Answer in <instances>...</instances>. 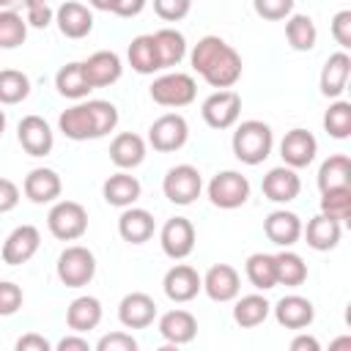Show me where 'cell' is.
Listing matches in <instances>:
<instances>
[{
	"mask_svg": "<svg viewBox=\"0 0 351 351\" xmlns=\"http://www.w3.org/2000/svg\"><path fill=\"white\" fill-rule=\"evenodd\" d=\"M192 69L217 90L233 88L241 80V55L219 36H203L192 55Z\"/></svg>",
	"mask_w": 351,
	"mask_h": 351,
	"instance_id": "1",
	"label": "cell"
},
{
	"mask_svg": "<svg viewBox=\"0 0 351 351\" xmlns=\"http://www.w3.org/2000/svg\"><path fill=\"white\" fill-rule=\"evenodd\" d=\"M118 126V107L104 99H90L60 112L58 129L69 140H99Z\"/></svg>",
	"mask_w": 351,
	"mask_h": 351,
	"instance_id": "2",
	"label": "cell"
},
{
	"mask_svg": "<svg viewBox=\"0 0 351 351\" xmlns=\"http://www.w3.org/2000/svg\"><path fill=\"white\" fill-rule=\"evenodd\" d=\"M233 154L239 162L244 165H261L269 154H271V145H274V134H271V126L263 123V121H241L233 132Z\"/></svg>",
	"mask_w": 351,
	"mask_h": 351,
	"instance_id": "3",
	"label": "cell"
},
{
	"mask_svg": "<svg viewBox=\"0 0 351 351\" xmlns=\"http://www.w3.org/2000/svg\"><path fill=\"white\" fill-rule=\"evenodd\" d=\"M47 228L58 241H77L88 230V211L77 200H55L47 214Z\"/></svg>",
	"mask_w": 351,
	"mask_h": 351,
	"instance_id": "4",
	"label": "cell"
},
{
	"mask_svg": "<svg viewBox=\"0 0 351 351\" xmlns=\"http://www.w3.org/2000/svg\"><path fill=\"white\" fill-rule=\"evenodd\" d=\"M58 280L66 288H82L93 280L96 274V258L88 247L82 244H71L58 255Z\"/></svg>",
	"mask_w": 351,
	"mask_h": 351,
	"instance_id": "5",
	"label": "cell"
},
{
	"mask_svg": "<svg viewBox=\"0 0 351 351\" xmlns=\"http://www.w3.org/2000/svg\"><path fill=\"white\" fill-rule=\"evenodd\" d=\"M195 96H197V85L192 74L184 71H167L156 77L151 85V99L162 107H186L195 101Z\"/></svg>",
	"mask_w": 351,
	"mask_h": 351,
	"instance_id": "6",
	"label": "cell"
},
{
	"mask_svg": "<svg viewBox=\"0 0 351 351\" xmlns=\"http://www.w3.org/2000/svg\"><path fill=\"white\" fill-rule=\"evenodd\" d=\"M200 189H203V178H200V170L192 167V165H176L165 173V181H162V192L170 203L176 206H189L200 197Z\"/></svg>",
	"mask_w": 351,
	"mask_h": 351,
	"instance_id": "7",
	"label": "cell"
},
{
	"mask_svg": "<svg viewBox=\"0 0 351 351\" xmlns=\"http://www.w3.org/2000/svg\"><path fill=\"white\" fill-rule=\"evenodd\" d=\"M250 197V181L239 170H222L208 181V200L217 208H239Z\"/></svg>",
	"mask_w": 351,
	"mask_h": 351,
	"instance_id": "8",
	"label": "cell"
},
{
	"mask_svg": "<svg viewBox=\"0 0 351 351\" xmlns=\"http://www.w3.org/2000/svg\"><path fill=\"white\" fill-rule=\"evenodd\" d=\"M200 115H203V121H206L211 129H230V126H236V121H239V115H241V96H239L233 88L214 90V93L203 101Z\"/></svg>",
	"mask_w": 351,
	"mask_h": 351,
	"instance_id": "9",
	"label": "cell"
},
{
	"mask_svg": "<svg viewBox=\"0 0 351 351\" xmlns=\"http://www.w3.org/2000/svg\"><path fill=\"white\" fill-rule=\"evenodd\" d=\"M186 137H189V123H186V118L178 115V112H165V115H159V118L151 123V129H148V143H151L154 151H159V154H170V151L184 148Z\"/></svg>",
	"mask_w": 351,
	"mask_h": 351,
	"instance_id": "10",
	"label": "cell"
},
{
	"mask_svg": "<svg viewBox=\"0 0 351 351\" xmlns=\"http://www.w3.org/2000/svg\"><path fill=\"white\" fill-rule=\"evenodd\" d=\"M162 252L173 261H184L195 250V225L186 217H170L159 230Z\"/></svg>",
	"mask_w": 351,
	"mask_h": 351,
	"instance_id": "11",
	"label": "cell"
},
{
	"mask_svg": "<svg viewBox=\"0 0 351 351\" xmlns=\"http://www.w3.org/2000/svg\"><path fill=\"white\" fill-rule=\"evenodd\" d=\"M38 247H41V233H38V228H36V225H19V228H14V230L5 236L0 255H3V263H8V266H22V263H27V261L38 252Z\"/></svg>",
	"mask_w": 351,
	"mask_h": 351,
	"instance_id": "12",
	"label": "cell"
},
{
	"mask_svg": "<svg viewBox=\"0 0 351 351\" xmlns=\"http://www.w3.org/2000/svg\"><path fill=\"white\" fill-rule=\"evenodd\" d=\"M162 288H165V296L176 304H184V302H192L200 291H203V277L197 274V269L186 266V263H176L167 269L165 280H162Z\"/></svg>",
	"mask_w": 351,
	"mask_h": 351,
	"instance_id": "13",
	"label": "cell"
},
{
	"mask_svg": "<svg viewBox=\"0 0 351 351\" xmlns=\"http://www.w3.org/2000/svg\"><path fill=\"white\" fill-rule=\"evenodd\" d=\"M16 137H19V145L25 148V154H30V156H47L55 145V134L41 115H25L16 126Z\"/></svg>",
	"mask_w": 351,
	"mask_h": 351,
	"instance_id": "14",
	"label": "cell"
},
{
	"mask_svg": "<svg viewBox=\"0 0 351 351\" xmlns=\"http://www.w3.org/2000/svg\"><path fill=\"white\" fill-rule=\"evenodd\" d=\"M318 154V140L313 137V132L307 129H291L285 132L282 143H280V156L288 167L299 170V167H307Z\"/></svg>",
	"mask_w": 351,
	"mask_h": 351,
	"instance_id": "15",
	"label": "cell"
},
{
	"mask_svg": "<svg viewBox=\"0 0 351 351\" xmlns=\"http://www.w3.org/2000/svg\"><path fill=\"white\" fill-rule=\"evenodd\" d=\"M154 318H156V302L143 291L126 293L118 304V321L126 329H145L154 324Z\"/></svg>",
	"mask_w": 351,
	"mask_h": 351,
	"instance_id": "16",
	"label": "cell"
},
{
	"mask_svg": "<svg viewBox=\"0 0 351 351\" xmlns=\"http://www.w3.org/2000/svg\"><path fill=\"white\" fill-rule=\"evenodd\" d=\"M22 192L30 203H55L63 192V181L52 167H33L25 176Z\"/></svg>",
	"mask_w": 351,
	"mask_h": 351,
	"instance_id": "17",
	"label": "cell"
},
{
	"mask_svg": "<svg viewBox=\"0 0 351 351\" xmlns=\"http://www.w3.org/2000/svg\"><path fill=\"white\" fill-rule=\"evenodd\" d=\"M263 195L271 200V203H291L299 197L302 192V178L296 176L293 167L282 165V167H271L266 176H263V184H261Z\"/></svg>",
	"mask_w": 351,
	"mask_h": 351,
	"instance_id": "18",
	"label": "cell"
},
{
	"mask_svg": "<svg viewBox=\"0 0 351 351\" xmlns=\"http://www.w3.org/2000/svg\"><path fill=\"white\" fill-rule=\"evenodd\" d=\"M203 291L214 302H233L241 291V277L230 263H214L203 277Z\"/></svg>",
	"mask_w": 351,
	"mask_h": 351,
	"instance_id": "19",
	"label": "cell"
},
{
	"mask_svg": "<svg viewBox=\"0 0 351 351\" xmlns=\"http://www.w3.org/2000/svg\"><path fill=\"white\" fill-rule=\"evenodd\" d=\"M82 71H85L90 88H107V85H112V82L121 80L123 63H121V58H118L115 52L99 49V52H93L88 60H82Z\"/></svg>",
	"mask_w": 351,
	"mask_h": 351,
	"instance_id": "20",
	"label": "cell"
},
{
	"mask_svg": "<svg viewBox=\"0 0 351 351\" xmlns=\"http://www.w3.org/2000/svg\"><path fill=\"white\" fill-rule=\"evenodd\" d=\"M348 77H351V58L346 49L340 52H332L321 69V77H318V88L326 99H337L346 85H348Z\"/></svg>",
	"mask_w": 351,
	"mask_h": 351,
	"instance_id": "21",
	"label": "cell"
},
{
	"mask_svg": "<svg viewBox=\"0 0 351 351\" xmlns=\"http://www.w3.org/2000/svg\"><path fill=\"white\" fill-rule=\"evenodd\" d=\"M274 318L285 329H307L315 318V307L310 299H304L299 293H288L274 304Z\"/></svg>",
	"mask_w": 351,
	"mask_h": 351,
	"instance_id": "22",
	"label": "cell"
},
{
	"mask_svg": "<svg viewBox=\"0 0 351 351\" xmlns=\"http://www.w3.org/2000/svg\"><path fill=\"white\" fill-rule=\"evenodd\" d=\"M159 335L170 343V346H186L195 340L197 335V318L184 310V307H176V310H167L162 318H159Z\"/></svg>",
	"mask_w": 351,
	"mask_h": 351,
	"instance_id": "23",
	"label": "cell"
},
{
	"mask_svg": "<svg viewBox=\"0 0 351 351\" xmlns=\"http://www.w3.org/2000/svg\"><path fill=\"white\" fill-rule=\"evenodd\" d=\"M55 22L58 30L66 38H85L93 30V14L88 5L77 3V0H66L58 11H55Z\"/></svg>",
	"mask_w": 351,
	"mask_h": 351,
	"instance_id": "24",
	"label": "cell"
},
{
	"mask_svg": "<svg viewBox=\"0 0 351 351\" xmlns=\"http://www.w3.org/2000/svg\"><path fill=\"white\" fill-rule=\"evenodd\" d=\"M263 233L271 244L277 247H291L299 241L302 236V219L293 214V211H285V208H277L271 211L266 219H263Z\"/></svg>",
	"mask_w": 351,
	"mask_h": 351,
	"instance_id": "25",
	"label": "cell"
},
{
	"mask_svg": "<svg viewBox=\"0 0 351 351\" xmlns=\"http://www.w3.org/2000/svg\"><path fill=\"white\" fill-rule=\"evenodd\" d=\"M156 230V222H154V214L145 211V208H134V206H126L123 214L118 217V233L123 241L129 244H145Z\"/></svg>",
	"mask_w": 351,
	"mask_h": 351,
	"instance_id": "26",
	"label": "cell"
},
{
	"mask_svg": "<svg viewBox=\"0 0 351 351\" xmlns=\"http://www.w3.org/2000/svg\"><path fill=\"white\" fill-rule=\"evenodd\" d=\"M110 159L121 170H132L145 159V140L134 132H121L110 143Z\"/></svg>",
	"mask_w": 351,
	"mask_h": 351,
	"instance_id": "27",
	"label": "cell"
},
{
	"mask_svg": "<svg viewBox=\"0 0 351 351\" xmlns=\"http://www.w3.org/2000/svg\"><path fill=\"white\" fill-rule=\"evenodd\" d=\"M340 225H343V222H337V219H332V217H326V214H315V217L307 222V228H302V233H304V239H307V244H310L313 250L326 252V250H335V247L340 244V233H343Z\"/></svg>",
	"mask_w": 351,
	"mask_h": 351,
	"instance_id": "28",
	"label": "cell"
},
{
	"mask_svg": "<svg viewBox=\"0 0 351 351\" xmlns=\"http://www.w3.org/2000/svg\"><path fill=\"white\" fill-rule=\"evenodd\" d=\"M66 324L71 332H90L101 324V302L96 296H77L66 310Z\"/></svg>",
	"mask_w": 351,
	"mask_h": 351,
	"instance_id": "29",
	"label": "cell"
},
{
	"mask_svg": "<svg viewBox=\"0 0 351 351\" xmlns=\"http://www.w3.org/2000/svg\"><path fill=\"white\" fill-rule=\"evenodd\" d=\"M140 192H143L140 181H137L134 176L123 173V170H121V173H112V176L104 181V186H101L104 200H107L110 206H118V208L134 206V200L140 197Z\"/></svg>",
	"mask_w": 351,
	"mask_h": 351,
	"instance_id": "30",
	"label": "cell"
},
{
	"mask_svg": "<svg viewBox=\"0 0 351 351\" xmlns=\"http://www.w3.org/2000/svg\"><path fill=\"white\" fill-rule=\"evenodd\" d=\"M126 58H129V66L137 71V74H154V71H162V63H159V52H156V41L151 33H143V36H134L129 49H126Z\"/></svg>",
	"mask_w": 351,
	"mask_h": 351,
	"instance_id": "31",
	"label": "cell"
},
{
	"mask_svg": "<svg viewBox=\"0 0 351 351\" xmlns=\"http://www.w3.org/2000/svg\"><path fill=\"white\" fill-rule=\"evenodd\" d=\"M269 313H271V304H269V299L261 296V293H247V296L236 299V304H233V321H236L241 329H255V326H261V324L269 318Z\"/></svg>",
	"mask_w": 351,
	"mask_h": 351,
	"instance_id": "32",
	"label": "cell"
},
{
	"mask_svg": "<svg viewBox=\"0 0 351 351\" xmlns=\"http://www.w3.org/2000/svg\"><path fill=\"white\" fill-rule=\"evenodd\" d=\"M55 88H58L60 96L74 99V101L85 99V96L93 90L90 82H88V77H85V71H82V63H77V60L58 69V74H55Z\"/></svg>",
	"mask_w": 351,
	"mask_h": 351,
	"instance_id": "33",
	"label": "cell"
},
{
	"mask_svg": "<svg viewBox=\"0 0 351 351\" xmlns=\"http://www.w3.org/2000/svg\"><path fill=\"white\" fill-rule=\"evenodd\" d=\"M156 41V52H159V63L162 69H173L184 60L186 55V38L184 33H178L176 27H162L156 33H151Z\"/></svg>",
	"mask_w": 351,
	"mask_h": 351,
	"instance_id": "34",
	"label": "cell"
},
{
	"mask_svg": "<svg viewBox=\"0 0 351 351\" xmlns=\"http://www.w3.org/2000/svg\"><path fill=\"white\" fill-rule=\"evenodd\" d=\"M285 38L296 52H310L318 41V27L307 14H291L285 22Z\"/></svg>",
	"mask_w": 351,
	"mask_h": 351,
	"instance_id": "35",
	"label": "cell"
},
{
	"mask_svg": "<svg viewBox=\"0 0 351 351\" xmlns=\"http://www.w3.org/2000/svg\"><path fill=\"white\" fill-rule=\"evenodd\" d=\"M247 280L252 282V288L258 291H271L277 285V269H274V255L269 252H252L244 263Z\"/></svg>",
	"mask_w": 351,
	"mask_h": 351,
	"instance_id": "36",
	"label": "cell"
},
{
	"mask_svg": "<svg viewBox=\"0 0 351 351\" xmlns=\"http://www.w3.org/2000/svg\"><path fill=\"white\" fill-rule=\"evenodd\" d=\"M335 186H351V159L346 154H332L318 167V189H335Z\"/></svg>",
	"mask_w": 351,
	"mask_h": 351,
	"instance_id": "37",
	"label": "cell"
},
{
	"mask_svg": "<svg viewBox=\"0 0 351 351\" xmlns=\"http://www.w3.org/2000/svg\"><path fill=\"white\" fill-rule=\"evenodd\" d=\"M274 269H277V285H288L296 288L307 280V263L302 261V255L282 250L274 255Z\"/></svg>",
	"mask_w": 351,
	"mask_h": 351,
	"instance_id": "38",
	"label": "cell"
},
{
	"mask_svg": "<svg viewBox=\"0 0 351 351\" xmlns=\"http://www.w3.org/2000/svg\"><path fill=\"white\" fill-rule=\"evenodd\" d=\"M30 93V80L19 69H3L0 71V104H19Z\"/></svg>",
	"mask_w": 351,
	"mask_h": 351,
	"instance_id": "39",
	"label": "cell"
},
{
	"mask_svg": "<svg viewBox=\"0 0 351 351\" xmlns=\"http://www.w3.org/2000/svg\"><path fill=\"white\" fill-rule=\"evenodd\" d=\"M27 38V19L11 8H0V49H14Z\"/></svg>",
	"mask_w": 351,
	"mask_h": 351,
	"instance_id": "40",
	"label": "cell"
},
{
	"mask_svg": "<svg viewBox=\"0 0 351 351\" xmlns=\"http://www.w3.org/2000/svg\"><path fill=\"white\" fill-rule=\"evenodd\" d=\"M321 214L346 222L351 217V186H335L321 192Z\"/></svg>",
	"mask_w": 351,
	"mask_h": 351,
	"instance_id": "41",
	"label": "cell"
},
{
	"mask_svg": "<svg viewBox=\"0 0 351 351\" xmlns=\"http://www.w3.org/2000/svg\"><path fill=\"white\" fill-rule=\"evenodd\" d=\"M324 129L329 137L335 140H346L351 134V104L337 99L335 104H329V110L324 112Z\"/></svg>",
	"mask_w": 351,
	"mask_h": 351,
	"instance_id": "42",
	"label": "cell"
},
{
	"mask_svg": "<svg viewBox=\"0 0 351 351\" xmlns=\"http://www.w3.org/2000/svg\"><path fill=\"white\" fill-rule=\"evenodd\" d=\"M252 8L261 19L280 22L293 14V0H252Z\"/></svg>",
	"mask_w": 351,
	"mask_h": 351,
	"instance_id": "43",
	"label": "cell"
},
{
	"mask_svg": "<svg viewBox=\"0 0 351 351\" xmlns=\"http://www.w3.org/2000/svg\"><path fill=\"white\" fill-rule=\"evenodd\" d=\"M25 296H22V288L11 280H0V318L5 315H14L19 307H22Z\"/></svg>",
	"mask_w": 351,
	"mask_h": 351,
	"instance_id": "44",
	"label": "cell"
},
{
	"mask_svg": "<svg viewBox=\"0 0 351 351\" xmlns=\"http://www.w3.org/2000/svg\"><path fill=\"white\" fill-rule=\"evenodd\" d=\"M154 11L165 22H178L192 11V0H154Z\"/></svg>",
	"mask_w": 351,
	"mask_h": 351,
	"instance_id": "45",
	"label": "cell"
},
{
	"mask_svg": "<svg viewBox=\"0 0 351 351\" xmlns=\"http://www.w3.org/2000/svg\"><path fill=\"white\" fill-rule=\"evenodd\" d=\"M96 351H137V340L129 332H110L96 340Z\"/></svg>",
	"mask_w": 351,
	"mask_h": 351,
	"instance_id": "46",
	"label": "cell"
},
{
	"mask_svg": "<svg viewBox=\"0 0 351 351\" xmlns=\"http://www.w3.org/2000/svg\"><path fill=\"white\" fill-rule=\"evenodd\" d=\"M25 3V11H27V25L33 27H47L52 19H55V11L49 8L47 0H22Z\"/></svg>",
	"mask_w": 351,
	"mask_h": 351,
	"instance_id": "47",
	"label": "cell"
},
{
	"mask_svg": "<svg viewBox=\"0 0 351 351\" xmlns=\"http://www.w3.org/2000/svg\"><path fill=\"white\" fill-rule=\"evenodd\" d=\"M332 38L340 44V49H351V11L348 8L332 16Z\"/></svg>",
	"mask_w": 351,
	"mask_h": 351,
	"instance_id": "48",
	"label": "cell"
},
{
	"mask_svg": "<svg viewBox=\"0 0 351 351\" xmlns=\"http://www.w3.org/2000/svg\"><path fill=\"white\" fill-rule=\"evenodd\" d=\"M16 203H19V186L11 178H3L0 176V214L16 208Z\"/></svg>",
	"mask_w": 351,
	"mask_h": 351,
	"instance_id": "49",
	"label": "cell"
},
{
	"mask_svg": "<svg viewBox=\"0 0 351 351\" xmlns=\"http://www.w3.org/2000/svg\"><path fill=\"white\" fill-rule=\"evenodd\" d=\"M52 343L44 337V335H36V332H27L16 340V351H49Z\"/></svg>",
	"mask_w": 351,
	"mask_h": 351,
	"instance_id": "50",
	"label": "cell"
},
{
	"mask_svg": "<svg viewBox=\"0 0 351 351\" xmlns=\"http://www.w3.org/2000/svg\"><path fill=\"white\" fill-rule=\"evenodd\" d=\"M145 3H148V0H112V8H110V11H112L115 16H126V19H129V16H137V14L145 8Z\"/></svg>",
	"mask_w": 351,
	"mask_h": 351,
	"instance_id": "51",
	"label": "cell"
},
{
	"mask_svg": "<svg viewBox=\"0 0 351 351\" xmlns=\"http://www.w3.org/2000/svg\"><path fill=\"white\" fill-rule=\"evenodd\" d=\"M55 348H58V351H90V343H88L85 337H80V332H74V335L58 340Z\"/></svg>",
	"mask_w": 351,
	"mask_h": 351,
	"instance_id": "52",
	"label": "cell"
},
{
	"mask_svg": "<svg viewBox=\"0 0 351 351\" xmlns=\"http://www.w3.org/2000/svg\"><path fill=\"white\" fill-rule=\"evenodd\" d=\"M291 351H321V343L313 335H296L291 340Z\"/></svg>",
	"mask_w": 351,
	"mask_h": 351,
	"instance_id": "53",
	"label": "cell"
},
{
	"mask_svg": "<svg viewBox=\"0 0 351 351\" xmlns=\"http://www.w3.org/2000/svg\"><path fill=\"white\" fill-rule=\"evenodd\" d=\"M93 8H99V11H110L112 8V0H88Z\"/></svg>",
	"mask_w": 351,
	"mask_h": 351,
	"instance_id": "54",
	"label": "cell"
},
{
	"mask_svg": "<svg viewBox=\"0 0 351 351\" xmlns=\"http://www.w3.org/2000/svg\"><path fill=\"white\" fill-rule=\"evenodd\" d=\"M3 132H5V112L0 110V137H3Z\"/></svg>",
	"mask_w": 351,
	"mask_h": 351,
	"instance_id": "55",
	"label": "cell"
},
{
	"mask_svg": "<svg viewBox=\"0 0 351 351\" xmlns=\"http://www.w3.org/2000/svg\"><path fill=\"white\" fill-rule=\"evenodd\" d=\"M11 3H14V0H0V8H8Z\"/></svg>",
	"mask_w": 351,
	"mask_h": 351,
	"instance_id": "56",
	"label": "cell"
}]
</instances>
